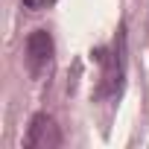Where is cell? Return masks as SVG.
<instances>
[{
    "label": "cell",
    "mask_w": 149,
    "mask_h": 149,
    "mask_svg": "<svg viewBox=\"0 0 149 149\" xmlns=\"http://www.w3.org/2000/svg\"><path fill=\"white\" fill-rule=\"evenodd\" d=\"M97 61L102 64V76L97 97L102 100H117L123 91V73H126V35L120 32L111 44V50H97Z\"/></svg>",
    "instance_id": "6da1fadb"
},
{
    "label": "cell",
    "mask_w": 149,
    "mask_h": 149,
    "mask_svg": "<svg viewBox=\"0 0 149 149\" xmlns=\"http://www.w3.org/2000/svg\"><path fill=\"white\" fill-rule=\"evenodd\" d=\"M53 64V38L47 29H35L26 38V67L35 79H41Z\"/></svg>",
    "instance_id": "7a4b0ae2"
},
{
    "label": "cell",
    "mask_w": 149,
    "mask_h": 149,
    "mask_svg": "<svg viewBox=\"0 0 149 149\" xmlns=\"http://www.w3.org/2000/svg\"><path fill=\"white\" fill-rule=\"evenodd\" d=\"M26 146L29 149H56L61 146V132L50 114H35L26 129Z\"/></svg>",
    "instance_id": "3957f363"
},
{
    "label": "cell",
    "mask_w": 149,
    "mask_h": 149,
    "mask_svg": "<svg viewBox=\"0 0 149 149\" xmlns=\"http://www.w3.org/2000/svg\"><path fill=\"white\" fill-rule=\"evenodd\" d=\"M56 0H24V6L26 9H32V12H41V9H47V6H53Z\"/></svg>",
    "instance_id": "277c9868"
}]
</instances>
